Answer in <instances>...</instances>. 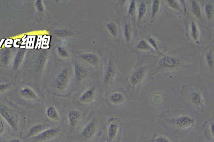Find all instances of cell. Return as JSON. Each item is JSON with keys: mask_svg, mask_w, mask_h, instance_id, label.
Segmentation results:
<instances>
[{"mask_svg": "<svg viewBox=\"0 0 214 142\" xmlns=\"http://www.w3.org/2000/svg\"><path fill=\"white\" fill-rule=\"evenodd\" d=\"M70 79V70L67 67L63 68L56 77L55 81V87L57 90H64L68 85Z\"/></svg>", "mask_w": 214, "mask_h": 142, "instance_id": "obj_1", "label": "cell"}, {"mask_svg": "<svg viewBox=\"0 0 214 142\" xmlns=\"http://www.w3.org/2000/svg\"><path fill=\"white\" fill-rule=\"evenodd\" d=\"M115 66L114 62L111 59H110L106 65L103 75V82L107 84L111 83L114 80L115 76Z\"/></svg>", "mask_w": 214, "mask_h": 142, "instance_id": "obj_2", "label": "cell"}, {"mask_svg": "<svg viewBox=\"0 0 214 142\" xmlns=\"http://www.w3.org/2000/svg\"><path fill=\"white\" fill-rule=\"evenodd\" d=\"M174 123L178 128L183 129H188L193 126L195 121L191 116L184 115L175 119L174 120Z\"/></svg>", "mask_w": 214, "mask_h": 142, "instance_id": "obj_3", "label": "cell"}, {"mask_svg": "<svg viewBox=\"0 0 214 142\" xmlns=\"http://www.w3.org/2000/svg\"><path fill=\"white\" fill-rule=\"evenodd\" d=\"M78 56L83 61L94 67L99 65L100 59L98 55L94 52H84L78 54Z\"/></svg>", "mask_w": 214, "mask_h": 142, "instance_id": "obj_4", "label": "cell"}, {"mask_svg": "<svg viewBox=\"0 0 214 142\" xmlns=\"http://www.w3.org/2000/svg\"><path fill=\"white\" fill-rule=\"evenodd\" d=\"M59 132L58 129H47L35 136L34 139L39 141L50 140L57 136Z\"/></svg>", "mask_w": 214, "mask_h": 142, "instance_id": "obj_5", "label": "cell"}, {"mask_svg": "<svg viewBox=\"0 0 214 142\" xmlns=\"http://www.w3.org/2000/svg\"><path fill=\"white\" fill-rule=\"evenodd\" d=\"M96 94V90L94 88H91L86 90L82 93L79 98V101L81 103H91L94 100Z\"/></svg>", "mask_w": 214, "mask_h": 142, "instance_id": "obj_6", "label": "cell"}, {"mask_svg": "<svg viewBox=\"0 0 214 142\" xmlns=\"http://www.w3.org/2000/svg\"><path fill=\"white\" fill-rule=\"evenodd\" d=\"M119 130V124L116 122L112 121L110 123L107 130V137L108 142H113L116 138Z\"/></svg>", "mask_w": 214, "mask_h": 142, "instance_id": "obj_7", "label": "cell"}, {"mask_svg": "<svg viewBox=\"0 0 214 142\" xmlns=\"http://www.w3.org/2000/svg\"><path fill=\"white\" fill-rule=\"evenodd\" d=\"M81 114L79 110L74 109L69 111L67 115L69 124L72 127H76L79 123Z\"/></svg>", "mask_w": 214, "mask_h": 142, "instance_id": "obj_8", "label": "cell"}, {"mask_svg": "<svg viewBox=\"0 0 214 142\" xmlns=\"http://www.w3.org/2000/svg\"><path fill=\"white\" fill-rule=\"evenodd\" d=\"M145 74V71L143 68H140L134 72L130 79V82L133 86H135L141 83Z\"/></svg>", "mask_w": 214, "mask_h": 142, "instance_id": "obj_9", "label": "cell"}, {"mask_svg": "<svg viewBox=\"0 0 214 142\" xmlns=\"http://www.w3.org/2000/svg\"><path fill=\"white\" fill-rule=\"evenodd\" d=\"M0 114L12 129H16L17 128V125L14 118L7 109L5 108L0 109Z\"/></svg>", "mask_w": 214, "mask_h": 142, "instance_id": "obj_10", "label": "cell"}, {"mask_svg": "<svg viewBox=\"0 0 214 142\" xmlns=\"http://www.w3.org/2000/svg\"><path fill=\"white\" fill-rule=\"evenodd\" d=\"M46 117L55 122H58L60 121V117L59 112L55 106H50L48 107L46 110Z\"/></svg>", "mask_w": 214, "mask_h": 142, "instance_id": "obj_11", "label": "cell"}, {"mask_svg": "<svg viewBox=\"0 0 214 142\" xmlns=\"http://www.w3.org/2000/svg\"><path fill=\"white\" fill-rule=\"evenodd\" d=\"M74 72L75 79L78 81H83L87 75V71L81 65L76 64L74 67Z\"/></svg>", "mask_w": 214, "mask_h": 142, "instance_id": "obj_12", "label": "cell"}, {"mask_svg": "<svg viewBox=\"0 0 214 142\" xmlns=\"http://www.w3.org/2000/svg\"><path fill=\"white\" fill-rule=\"evenodd\" d=\"M109 101L112 104L114 105H120L124 103L125 98L122 93L115 92L110 95Z\"/></svg>", "mask_w": 214, "mask_h": 142, "instance_id": "obj_13", "label": "cell"}, {"mask_svg": "<svg viewBox=\"0 0 214 142\" xmlns=\"http://www.w3.org/2000/svg\"><path fill=\"white\" fill-rule=\"evenodd\" d=\"M159 63L162 67L167 68H172L177 66L178 62L174 58L166 56L160 60Z\"/></svg>", "mask_w": 214, "mask_h": 142, "instance_id": "obj_14", "label": "cell"}, {"mask_svg": "<svg viewBox=\"0 0 214 142\" xmlns=\"http://www.w3.org/2000/svg\"><path fill=\"white\" fill-rule=\"evenodd\" d=\"M106 28L107 32L111 36L116 37L119 35V28L118 25L115 22H107L106 24Z\"/></svg>", "mask_w": 214, "mask_h": 142, "instance_id": "obj_15", "label": "cell"}, {"mask_svg": "<svg viewBox=\"0 0 214 142\" xmlns=\"http://www.w3.org/2000/svg\"><path fill=\"white\" fill-rule=\"evenodd\" d=\"M95 126L94 123H91L87 125L84 127L82 132L83 137L85 139H90L94 134Z\"/></svg>", "mask_w": 214, "mask_h": 142, "instance_id": "obj_16", "label": "cell"}, {"mask_svg": "<svg viewBox=\"0 0 214 142\" xmlns=\"http://www.w3.org/2000/svg\"><path fill=\"white\" fill-rule=\"evenodd\" d=\"M21 94L22 97L27 99H36L38 98V95L32 89L27 87L22 89Z\"/></svg>", "mask_w": 214, "mask_h": 142, "instance_id": "obj_17", "label": "cell"}, {"mask_svg": "<svg viewBox=\"0 0 214 142\" xmlns=\"http://www.w3.org/2000/svg\"><path fill=\"white\" fill-rule=\"evenodd\" d=\"M47 129V128L46 127V126L44 124L36 125L34 126H33L30 129V131L28 133L27 137H31L33 136H35Z\"/></svg>", "mask_w": 214, "mask_h": 142, "instance_id": "obj_18", "label": "cell"}, {"mask_svg": "<svg viewBox=\"0 0 214 142\" xmlns=\"http://www.w3.org/2000/svg\"><path fill=\"white\" fill-rule=\"evenodd\" d=\"M57 51L59 56L63 59H67L70 56V54L67 50L63 46H58L57 48Z\"/></svg>", "mask_w": 214, "mask_h": 142, "instance_id": "obj_19", "label": "cell"}, {"mask_svg": "<svg viewBox=\"0 0 214 142\" xmlns=\"http://www.w3.org/2000/svg\"><path fill=\"white\" fill-rule=\"evenodd\" d=\"M192 103L196 105H200L202 103V98L200 94L197 92L193 93L191 98Z\"/></svg>", "mask_w": 214, "mask_h": 142, "instance_id": "obj_20", "label": "cell"}, {"mask_svg": "<svg viewBox=\"0 0 214 142\" xmlns=\"http://www.w3.org/2000/svg\"><path fill=\"white\" fill-rule=\"evenodd\" d=\"M192 37L194 40H197L199 37V31L198 28L195 22L192 21L191 24Z\"/></svg>", "mask_w": 214, "mask_h": 142, "instance_id": "obj_21", "label": "cell"}, {"mask_svg": "<svg viewBox=\"0 0 214 142\" xmlns=\"http://www.w3.org/2000/svg\"><path fill=\"white\" fill-rule=\"evenodd\" d=\"M147 12V5L144 2H143L140 5L139 11V16L138 19L140 21L143 18Z\"/></svg>", "mask_w": 214, "mask_h": 142, "instance_id": "obj_22", "label": "cell"}, {"mask_svg": "<svg viewBox=\"0 0 214 142\" xmlns=\"http://www.w3.org/2000/svg\"><path fill=\"white\" fill-rule=\"evenodd\" d=\"M192 10L193 13L197 16H200V9L197 2L193 1L192 5Z\"/></svg>", "mask_w": 214, "mask_h": 142, "instance_id": "obj_23", "label": "cell"}, {"mask_svg": "<svg viewBox=\"0 0 214 142\" xmlns=\"http://www.w3.org/2000/svg\"><path fill=\"white\" fill-rule=\"evenodd\" d=\"M160 2L158 0H155L153 3L152 11V15L153 17H154L158 12L160 7Z\"/></svg>", "mask_w": 214, "mask_h": 142, "instance_id": "obj_24", "label": "cell"}, {"mask_svg": "<svg viewBox=\"0 0 214 142\" xmlns=\"http://www.w3.org/2000/svg\"><path fill=\"white\" fill-rule=\"evenodd\" d=\"M205 12L208 18H211L214 12L213 6L211 3H208L205 6Z\"/></svg>", "mask_w": 214, "mask_h": 142, "instance_id": "obj_25", "label": "cell"}, {"mask_svg": "<svg viewBox=\"0 0 214 142\" xmlns=\"http://www.w3.org/2000/svg\"><path fill=\"white\" fill-rule=\"evenodd\" d=\"M124 36L126 41L127 42H129L131 38L130 29L129 25L127 24H125L124 28Z\"/></svg>", "mask_w": 214, "mask_h": 142, "instance_id": "obj_26", "label": "cell"}, {"mask_svg": "<svg viewBox=\"0 0 214 142\" xmlns=\"http://www.w3.org/2000/svg\"><path fill=\"white\" fill-rule=\"evenodd\" d=\"M137 48L140 50H148L150 48L149 45L144 40H141L137 45Z\"/></svg>", "mask_w": 214, "mask_h": 142, "instance_id": "obj_27", "label": "cell"}, {"mask_svg": "<svg viewBox=\"0 0 214 142\" xmlns=\"http://www.w3.org/2000/svg\"><path fill=\"white\" fill-rule=\"evenodd\" d=\"M206 59L208 66L210 67H212L214 66L213 57L211 53H208L206 57Z\"/></svg>", "mask_w": 214, "mask_h": 142, "instance_id": "obj_28", "label": "cell"}, {"mask_svg": "<svg viewBox=\"0 0 214 142\" xmlns=\"http://www.w3.org/2000/svg\"><path fill=\"white\" fill-rule=\"evenodd\" d=\"M135 9V1H132L131 2L129 9H128V13L130 15L133 16L134 14Z\"/></svg>", "mask_w": 214, "mask_h": 142, "instance_id": "obj_29", "label": "cell"}, {"mask_svg": "<svg viewBox=\"0 0 214 142\" xmlns=\"http://www.w3.org/2000/svg\"><path fill=\"white\" fill-rule=\"evenodd\" d=\"M36 6L37 10L40 12H42L44 10V3L42 1H37L36 2Z\"/></svg>", "mask_w": 214, "mask_h": 142, "instance_id": "obj_30", "label": "cell"}, {"mask_svg": "<svg viewBox=\"0 0 214 142\" xmlns=\"http://www.w3.org/2000/svg\"><path fill=\"white\" fill-rule=\"evenodd\" d=\"M70 32L66 30H61L57 32V35L60 37H64L68 36Z\"/></svg>", "mask_w": 214, "mask_h": 142, "instance_id": "obj_31", "label": "cell"}, {"mask_svg": "<svg viewBox=\"0 0 214 142\" xmlns=\"http://www.w3.org/2000/svg\"><path fill=\"white\" fill-rule=\"evenodd\" d=\"M46 55L45 53H42L40 58L39 59V65L41 66H42L45 63L46 59Z\"/></svg>", "mask_w": 214, "mask_h": 142, "instance_id": "obj_32", "label": "cell"}, {"mask_svg": "<svg viewBox=\"0 0 214 142\" xmlns=\"http://www.w3.org/2000/svg\"><path fill=\"white\" fill-rule=\"evenodd\" d=\"M168 4L169 6L173 9H179L178 5L177 3L175 1H173V0H169L168 1Z\"/></svg>", "mask_w": 214, "mask_h": 142, "instance_id": "obj_33", "label": "cell"}, {"mask_svg": "<svg viewBox=\"0 0 214 142\" xmlns=\"http://www.w3.org/2000/svg\"><path fill=\"white\" fill-rule=\"evenodd\" d=\"M156 142H171L169 139L163 136H159L155 139Z\"/></svg>", "mask_w": 214, "mask_h": 142, "instance_id": "obj_34", "label": "cell"}, {"mask_svg": "<svg viewBox=\"0 0 214 142\" xmlns=\"http://www.w3.org/2000/svg\"><path fill=\"white\" fill-rule=\"evenodd\" d=\"M22 55L21 53H18V55L16 57V60H15L14 66L15 67L17 68L19 66L21 60H22Z\"/></svg>", "mask_w": 214, "mask_h": 142, "instance_id": "obj_35", "label": "cell"}, {"mask_svg": "<svg viewBox=\"0 0 214 142\" xmlns=\"http://www.w3.org/2000/svg\"><path fill=\"white\" fill-rule=\"evenodd\" d=\"M148 42H149V43H150V44L155 49H156L158 51H159L158 46L157 44H156V43L155 42V40H154L153 38H149V39H148Z\"/></svg>", "mask_w": 214, "mask_h": 142, "instance_id": "obj_36", "label": "cell"}, {"mask_svg": "<svg viewBox=\"0 0 214 142\" xmlns=\"http://www.w3.org/2000/svg\"><path fill=\"white\" fill-rule=\"evenodd\" d=\"M5 126L3 121L0 119V135L2 134L4 132Z\"/></svg>", "mask_w": 214, "mask_h": 142, "instance_id": "obj_37", "label": "cell"}, {"mask_svg": "<svg viewBox=\"0 0 214 142\" xmlns=\"http://www.w3.org/2000/svg\"><path fill=\"white\" fill-rule=\"evenodd\" d=\"M9 86V85L8 84L0 85V92H2L7 89Z\"/></svg>", "mask_w": 214, "mask_h": 142, "instance_id": "obj_38", "label": "cell"}, {"mask_svg": "<svg viewBox=\"0 0 214 142\" xmlns=\"http://www.w3.org/2000/svg\"><path fill=\"white\" fill-rule=\"evenodd\" d=\"M210 129H211V132L212 136H214V123H212L211 124V126H210Z\"/></svg>", "mask_w": 214, "mask_h": 142, "instance_id": "obj_39", "label": "cell"}, {"mask_svg": "<svg viewBox=\"0 0 214 142\" xmlns=\"http://www.w3.org/2000/svg\"><path fill=\"white\" fill-rule=\"evenodd\" d=\"M10 142H22L19 139H15L13 140Z\"/></svg>", "mask_w": 214, "mask_h": 142, "instance_id": "obj_40", "label": "cell"}, {"mask_svg": "<svg viewBox=\"0 0 214 142\" xmlns=\"http://www.w3.org/2000/svg\"><path fill=\"white\" fill-rule=\"evenodd\" d=\"M63 45H65V44H66V41H65V40H64V41H63Z\"/></svg>", "mask_w": 214, "mask_h": 142, "instance_id": "obj_41", "label": "cell"}]
</instances>
